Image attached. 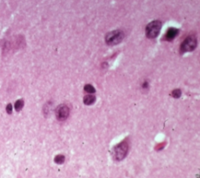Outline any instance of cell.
Returning <instances> with one entry per match:
<instances>
[{"mask_svg":"<svg viewBox=\"0 0 200 178\" xmlns=\"http://www.w3.org/2000/svg\"><path fill=\"white\" fill-rule=\"evenodd\" d=\"M147 87H148V82H145L144 84H143V88H147Z\"/></svg>","mask_w":200,"mask_h":178,"instance_id":"14","label":"cell"},{"mask_svg":"<svg viewBox=\"0 0 200 178\" xmlns=\"http://www.w3.org/2000/svg\"><path fill=\"white\" fill-rule=\"evenodd\" d=\"M6 110L7 113H8V114H11L12 113V111H13V107H12L11 104H9V105H7Z\"/></svg>","mask_w":200,"mask_h":178,"instance_id":"12","label":"cell"},{"mask_svg":"<svg viewBox=\"0 0 200 178\" xmlns=\"http://www.w3.org/2000/svg\"><path fill=\"white\" fill-rule=\"evenodd\" d=\"M70 114L69 108L67 107V105H60L59 107L56 108V116L59 121H64L66 120Z\"/></svg>","mask_w":200,"mask_h":178,"instance_id":"5","label":"cell"},{"mask_svg":"<svg viewBox=\"0 0 200 178\" xmlns=\"http://www.w3.org/2000/svg\"><path fill=\"white\" fill-rule=\"evenodd\" d=\"M24 102L23 100H18L15 102V109L17 111H20V110L22 109L23 107H24Z\"/></svg>","mask_w":200,"mask_h":178,"instance_id":"8","label":"cell"},{"mask_svg":"<svg viewBox=\"0 0 200 178\" xmlns=\"http://www.w3.org/2000/svg\"><path fill=\"white\" fill-rule=\"evenodd\" d=\"M124 37V32L120 30L110 31L106 36V42L109 46H115L119 44Z\"/></svg>","mask_w":200,"mask_h":178,"instance_id":"3","label":"cell"},{"mask_svg":"<svg viewBox=\"0 0 200 178\" xmlns=\"http://www.w3.org/2000/svg\"><path fill=\"white\" fill-rule=\"evenodd\" d=\"M162 27V23L160 20H153L146 26L145 33L146 36L149 39H154L157 37Z\"/></svg>","mask_w":200,"mask_h":178,"instance_id":"2","label":"cell"},{"mask_svg":"<svg viewBox=\"0 0 200 178\" xmlns=\"http://www.w3.org/2000/svg\"><path fill=\"white\" fill-rule=\"evenodd\" d=\"M128 149V143L126 140L119 143L113 147V157L116 161L123 160L127 155Z\"/></svg>","mask_w":200,"mask_h":178,"instance_id":"1","label":"cell"},{"mask_svg":"<svg viewBox=\"0 0 200 178\" xmlns=\"http://www.w3.org/2000/svg\"><path fill=\"white\" fill-rule=\"evenodd\" d=\"M197 46V40L194 36H188L185 39L181 45V53L184 54L186 52H191L196 49Z\"/></svg>","mask_w":200,"mask_h":178,"instance_id":"4","label":"cell"},{"mask_svg":"<svg viewBox=\"0 0 200 178\" xmlns=\"http://www.w3.org/2000/svg\"><path fill=\"white\" fill-rule=\"evenodd\" d=\"M84 89H85V91L86 92V93H88V94H94V93H96V89H95V88L90 84L85 85Z\"/></svg>","mask_w":200,"mask_h":178,"instance_id":"10","label":"cell"},{"mask_svg":"<svg viewBox=\"0 0 200 178\" xmlns=\"http://www.w3.org/2000/svg\"><path fill=\"white\" fill-rule=\"evenodd\" d=\"M165 145H166V142H163V143H161V144H160V145H158L157 146H156V150H158V151H159V150L163 149V148L164 147Z\"/></svg>","mask_w":200,"mask_h":178,"instance_id":"13","label":"cell"},{"mask_svg":"<svg viewBox=\"0 0 200 178\" xmlns=\"http://www.w3.org/2000/svg\"><path fill=\"white\" fill-rule=\"evenodd\" d=\"M96 102V97L91 95V94H88V95H86V96L84 97V103H85L86 105H91L92 104Z\"/></svg>","mask_w":200,"mask_h":178,"instance_id":"7","label":"cell"},{"mask_svg":"<svg viewBox=\"0 0 200 178\" xmlns=\"http://www.w3.org/2000/svg\"><path fill=\"white\" fill-rule=\"evenodd\" d=\"M178 29L174 28H170L165 34V39L167 41H172L176 38V36H178Z\"/></svg>","mask_w":200,"mask_h":178,"instance_id":"6","label":"cell"},{"mask_svg":"<svg viewBox=\"0 0 200 178\" xmlns=\"http://www.w3.org/2000/svg\"><path fill=\"white\" fill-rule=\"evenodd\" d=\"M65 161V156L63 155H58L54 158V162L57 164H63Z\"/></svg>","mask_w":200,"mask_h":178,"instance_id":"9","label":"cell"},{"mask_svg":"<svg viewBox=\"0 0 200 178\" xmlns=\"http://www.w3.org/2000/svg\"><path fill=\"white\" fill-rule=\"evenodd\" d=\"M171 95L174 98H179L181 96V90L179 89H176L173 90L171 93Z\"/></svg>","mask_w":200,"mask_h":178,"instance_id":"11","label":"cell"}]
</instances>
